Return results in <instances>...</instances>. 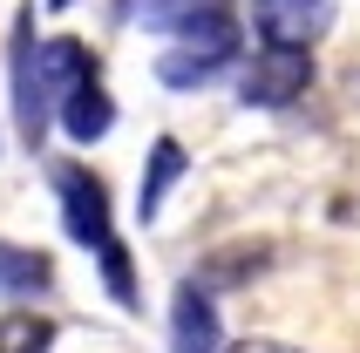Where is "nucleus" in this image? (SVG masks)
Listing matches in <instances>:
<instances>
[{
    "mask_svg": "<svg viewBox=\"0 0 360 353\" xmlns=\"http://www.w3.org/2000/svg\"><path fill=\"white\" fill-rule=\"evenodd\" d=\"M224 0H129V14H136V27H150V34H177L184 20L198 14H218Z\"/></svg>",
    "mask_w": 360,
    "mask_h": 353,
    "instance_id": "obj_10",
    "label": "nucleus"
},
{
    "mask_svg": "<svg viewBox=\"0 0 360 353\" xmlns=\"http://www.w3.org/2000/svg\"><path fill=\"white\" fill-rule=\"evenodd\" d=\"M231 55H238V20L218 7V14H198V20L177 27V48L157 61V75L170 82V89H191V82H204L211 68H224Z\"/></svg>",
    "mask_w": 360,
    "mask_h": 353,
    "instance_id": "obj_1",
    "label": "nucleus"
},
{
    "mask_svg": "<svg viewBox=\"0 0 360 353\" xmlns=\"http://www.w3.org/2000/svg\"><path fill=\"white\" fill-rule=\"evenodd\" d=\"M177 176H184V150H177L170 136H163L157 150H150V170H143V191H136V217H157Z\"/></svg>",
    "mask_w": 360,
    "mask_h": 353,
    "instance_id": "obj_9",
    "label": "nucleus"
},
{
    "mask_svg": "<svg viewBox=\"0 0 360 353\" xmlns=\"http://www.w3.org/2000/svg\"><path fill=\"white\" fill-rule=\"evenodd\" d=\"M326 20H333V0H259L252 27L265 48H313L326 34Z\"/></svg>",
    "mask_w": 360,
    "mask_h": 353,
    "instance_id": "obj_5",
    "label": "nucleus"
},
{
    "mask_svg": "<svg viewBox=\"0 0 360 353\" xmlns=\"http://www.w3.org/2000/svg\"><path fill=\"white\" fill-rule=\"evenodd\" d=\"M102 258V278H109V299L116 306H136V272H129V252L122 245H109V252H96Z\"/></svg>",
    "mask_w": 360,
    "mask_h": 353,
    "instance_id": "obj_12",
    "label": "nucleus"
},
{
    "mask_svg": "<svg viewBox=\"0 0 360 353\" xmlns=\"http://www.w3.org/2000/svg\"><path fill=\"white\" fill-rule=\"evenodd\" d=\"M306 82H313V55H306V48H265V55H252L238 96L252 102V109H279V102L306 96Z\"/></svg>",
    "mask_w": 360,
    "mask_h": 353,
    "instance_id": "obj_3",
    "label": "nucleus"
},
{
    "mask_svg": "<svg viewBox=\"0 0 360 353\" xmlns=\"http://www.w3.org/2000/svg\"><path fill=\"white\" fill-rule=\"evenodd\" d=\"M48 278H55V265L41 252H20V245L0 238V299H41Z\"/></svg>",
    "mask_w": 360,
    "mask_h": 353,
    "instance_id": "obj_8",
    "label": "nucleus"
},
{
    "mask_svg": "<svg viewBox=\"0 0 360 353\" xmlns=\"http://www.w3.org/2000/svg\"><path fill=\"white\" fill-rule=\"evenodd\" d=\"M7 61H14V122H20V143L34 150V143L48 136V102H41V75H34V7L14 14V48H7Z\"/></svg>",
    "mask_w": 360,
    "mask_h": 353,
    "instance_id": "obj_4",
    "label": "nucleus"
},
{
    "mask_svg": "<svg viewBox=\"0 0 360 353\" xmlns=\"http://www.w3.org/2000/svg\"><path fill=\"white\" fill-rule=\"evenodd\" d=\"M218 353H300V347H279V340H238V347H218Z\"/></svg>",
    "mask_w": 360,
    "mask_h": 353,
    "instance_id": "obj_13",
    "label": "nucleus"
},
{
    "mask_svg": "<svg viewBox=\"0 0 360 353\" xmlns=\"http://www.w3.org/2000/svg\"><path fill=\"white\" fill-rule=\"evenodd\" d=\"M48 347H55V319H41V313L0 319V353H48Z\"/></svg>",
    "mask_w": 360,
    "mask_h": 353,
    "instance_id": "obj_11",
    "label": "nucleus"
},
{
    "mask_svg": "<svg viewBox=\"0 0 360 353\" xmlns=\"http://www.w3.org/2000/svg\"><path fill=\"white\" fill-rule=\"evenodd\" d=\"M55 7H61V0H55Z\"/></svg>",
    "mask_w": 360,
    "mask_h": 353,
    "instance_id": "obj_14",
    "label": "nucleus"
},
{
    "mask_svg": "<svg viewBox=\"0 0 360 353\" xmlns=\"http://www.w3.org/2000/svg\"><path fill=\"white\" fill-rule=\"evenodd\" d=\"M170 347L177 353H218L224 333H218V306L204 285H177V306H170Z\"/></svg>",
    "mask_w": 360,
    "mask_h": 353,
    "instance_id": "obj_6",
    "label": "nucleus"
},
{
    "mask_svg": "<svg viewBox=\"0 0 360 353\" xmlns=\"http://www.w3.org/2000/svg\"><path fill=\"white\" fill-rule=\"evenodd\" d=\"M55 197H61V224L82 252H109L116 245V217H109V191L102 176H89L82 163H55Z\"/></svg>",
    "mask_w": 360,
    "mask_h": 353,
    "instance_id": "obj_2",
    "label": "nucleus"
},
{
    "mask_svg": "<svg viewBox=\"0 0 360 353\" xmlns=\"http://www.w3.org/2000/svg\"><path fill=\"white\" fill-rule=\"evenodd\" d=\"M55 109H61V129H68L75 143H96V136H109V122H116V102H109L102 75L75 82V89H68V96H61Z\"/></svg>",
    "mask_w": 360,
    "mask_h": 353,
    "instance_id": "obj_7",
    "label": "nucleus"
}]
</instances>
